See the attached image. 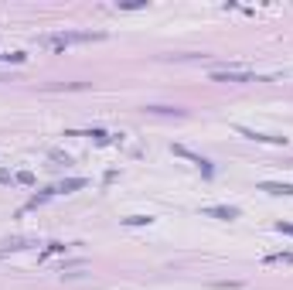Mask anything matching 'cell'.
<instances>
[{"label": "cell", "mask_w": 293, "mask_h": 290, "mask_svg": "<svg viewBox=\"0 0 293 290\" xmlns=\"http://www.w3.org/2000/svg\"><path fill=\"white\" fill-rule=\"evenodd\" d=\"M99 31H58V34H41L38 44L44 48H68V44H82V41H99Z\"/></svg>", "instance_id": "cell-1"}, {"label": "cell", "mask_w": 293, "mask_h": 290, "mask_svg": "<svg viewBox=\"0 0 293 290\" xmlns=\"http://www.w3.org/2000/svg\"><path fill=\"white\" fill-rule=\"evenodd\" d=\"M215 82H259L253 72H212Z\"/></svg>", "instance_id": "cell-2"}, {"label": "cell", "mask_w": 293, "mask_h": 290, "mask_svg": "<svg viewBox=\"0 0 293 290\" xmlns=\"http://www.w3.org/2000/svg\"><path fill=\"white\" fill-rule=\"evenodd\" d=\"M239 134L249 136V140H259V144H287V136H270V134H256V130H246V126H239Z\"/></svg>", "instance_id": "cell-3"}, {"label": "cell", "mask_w": 293, "mask_h": 290, "mask_svg": "<svg viewBox=\"0 0 293 290\" xmlns=\"http://www.w3.org/2000/svg\"><path fill=\"white\" fill-rule=\"evenodd\" d=\"M34 246V239H10V242H3L0 246V256H7V252H20V250H31Z\"/></svg>", "instance_id": "cell-4"}, {"label": "cell", "mask_w": 293, "mask_h": 290, "mask_svg": "<svg viewBox=\"0 0 293 290\" xmlns=\"http://www.w3.org/2000/svg\"><path fill=\"white\" fill-rule=\"evenodd\" d=\"M174 154H181V157H191V160H195L198 168H201V171L205 174H212V164H208V160H205V157H198V154H191V150H188V147H174Z\"/></svg>", "instance_id": "cell-5"}, {"label": "cell", "mask_w": 293, "mask_h": 290, "mask_svg": "<svg viewBox=\"0 0 293 290\" xmlns=\"http://www.w3.org/2000/svg\"><path fill=\"white\" fill-rule=\"evenodd\" d=\"M205 215H212V218H235V208H225V205H212V208H201Z\"/></svg>", "instance_id": "cell-6"}, {"label": "cell", "mask_w": 293, "mask_h": 290, "mask_svg": "<svg viewBox=\"0 0 293 290\" xmlns=\"http://www.w3.org/2000/svg\"><path fill=\"white\" fill-rule=\"evenodd\" d=\"M259 192H270V194H293V184H259Z\"/></svg>", "instance_id": "cell-7"}, {"label": "cell", "mask_w": 293, "mask_h": 290, "mask_svg": "<svg viewBox=\"0 0 293 290\" xmlns=\"http://www.w3.org/2000/svg\"><path fill=\"white\" fill-rule=\"evenodd\" d=\"M266 263L273 266V263H293V252H273V256H266Z\"/></svg>", "instance_id": "cell-8"}, {"label": "cell", "mask_w": 293, "mask_h": 290, "mask_svg": "<svg viewBox=\"0 0 293 290\" xmlns=\"http://www.w3.org/2000/svg\"><path fill=\"white\" fill-rule=\"evenodd\" d=\"M82 184H85L82 178H72V181H65V184H61L58 192H75V188H82Z\"/></svg>", "instance_id": "cell-9"}, {"label": "cell", "mask_w": 293, "mask_h": 290, "mask_svg": "<svg viewBox=\"0 0 293 290\" xmlns=\"http://www.w3.org/2000/svg\"><path fill=\"white\" fill-rule=\"evenodd\" d=\"M126 226H143V222H150V215H130V218H123Z\"/></svg>", "instance_id": "cell-10"}, {"label": "cell", "mask_w": 293, "mask_h": 290, "mask_svg": "<svg viewBox=\"0 0 293 290\" xmlns=\"http://www.w3.org/2000/svg\"><path fill=\"white\" fill-rule=\"evenodd\" d=\"M14 181H20V184H34V174H27V171H24V174H17Z\"/></svg>", "instance_id": "cell-11"}]
</instances>
